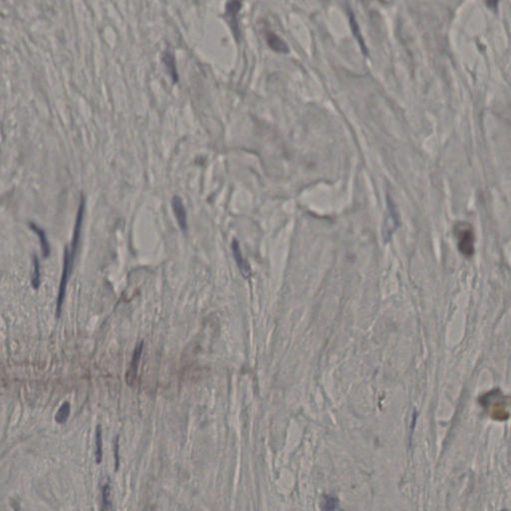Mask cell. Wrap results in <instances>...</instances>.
Returning a JSON list of instances; mask_svg holds the SVG:
<instances>
[{"label": "cell", "mask_w": 511, "mask_h": 511, "mask_svg": "<svg viewBox=\"0 0 511 511\" xmlns=\"http://www.w3.org/2000/svg\"><path fill=\"white\" fill-rule=\"evenodd\" d=\"M163 62H164L165 68L171 76L172 80L175 83L178 82L179 75L177 72L176 61H175L173 53L170 52L169 49L166 50L164 54H163Z\"/></svg>", "instance_id": "obj_7"}, {"label": "cell", "mask_w": 511, "mask_h": 511, "mask_svg": "<svg viewBox=\"0 0 511 511\" xmlns=\"http://www.w3.org/2000/svg\"><path fill=\"white\" fill-rule=\"evenodd\" d=\"M266 41L267 45L271 48L273 52L277 53H282V54H286L289 53V46L287 43L283 40L280 36H277L275 32L271 31H266Z\"/></svg>", "instance_id": "obj_6"}, {"label": "cell", "mask_w": 511, "mask_h": 511, "mask_svg": "<svg viewBox=\"0 0 511 511\" xmlns=\"http://www.w3.org/2000/svg\"><path fill=\"white\" fill-rule=\"evenodd\" d=\"M232 253H233L235 262H236L242 276L245 278H250L252 276L250 264L248 263L247 260L242 254L240 245H239V242L236 239H234L233 242H232Z\"/></svg>", "instance_id": "obj_3"}, {"label": "cell", "mask_w": 511, "mask_h": 511, "mask_svg": "<svg viewBox=\"0 0 511 511\" xmlns=\"http://www.w3.org/2000/svg\"><path fill=\"white\" fill-rule=\"evenodd\" d=\"M242 6H243L242 0H229L227 8H226V16H227L228 22H229L230 27H231L237 40L240 39L241 32L238 18Z\"/></svg>", "instance_id": "obj_2"}, {"label": "cell", "mask_w": 511, "mask_h": 511, "mask_svg": "<svg viewBox=\"0 0 511 511\" xmlns=\"http://www.w3.org/2000/svg\"><path fill=\"white\" fill-rule=\"evenodd\" d=\"M69 414H70V404L68 402L62 404L61 409L57 411L56 416H55V420L59 423V425H63L68 420Z\"/></svg>", "instance_id": "obj_8"}, {"label": "cell", "mask_w": 511, "mask_h": 511, "mask_svg": "<svg viewBox=\"0 0 511 511\" xmlns=\"http://www.w3.org/2000/svg\"><path fill=\"white\" fill-rule=\"evenodd\" d=\"M499 0H487V6L490 8H496Z\"/></svg>", "instance_id": "obj_12"}, {"label": "cell", "mask_w": 511, "mask_h": 511, "mask_svg": "<svg viewBox=\"0 0 511 511\" xmlns=\"http://www.w3.org/2000/svg\"><path fill=\"white\" fill-rule=\"evenodd\" d=\"M172 208H173L174 215L177 219L179 227L184 233H186L188 229L187 212H186L183 201L178 196H174L172 199Z\"/></svg>", "instance_id": "obj_4"}, {"label": "cell", "mask_w": 511, "mask_h": 511, "mask_svg": "<svg viewBox=\"0 0 511 511\" xmlns=\"http://www.w3.org/2000/svg\"><path fill=\"white\" fill-rule=\"evenodd\" d=\"M36 268H34V277L32 280V285L36 289H38L39 284H40V270H39V264L38 261H36Z\"/></svg>", "instance_id": "obj_11"}, {"label": "cell", "mask_w": 511, "mask_h": 511, "mask_svg": "<svg viewBox=\"0 0 511 511\" xmlns=\"http://www.w3.org/2000/svg\"><path fill=\"white\" fill-rule=\"evenodd\" d=\"M142 352H143V342L139 343V344L137 345L134 354H133L132 361H131L130 367L128 368L127 376H126V381H127L128 384H133L135 383Z\"/></svg>", "instance_id": "obj_5"}, {"label": "cell", "mask_w": 511, "mask_h": 511, "mask_svg": "<svg viewBox=\"0 0 511 511\" xmlns=\"http://www.w3.org/2000/svg\"><path fill=\"white\" fill-rule=\"evenodd\" d=\"M31 228L38 233L39 240H40L41 245H42L43 252H45V256H47L49 254V246H48L47 240H46L45 232L40 228L36 227V225H31Z\"/></svg>", "instance_id": "obj_10"}, {"label": "cell", "mask_w": 511, "mask_h": 511, "mask_svg": "<svg viewBox=\"0 0 511 511\" xmlns=\"http://www.w3.org/2000/svg\"><path fill=\"white\" fill-rule=\"evenodd\" d=\"M453 233L457 240V248L460 254L466 258L473 257L475 235L473 226L467 222H457L453 227Z\"/></svg>", "instance_id": "obj_1"}, {"label": "cell", "mask_w": 511, "mask_h": 511, "mask_svg": "<svg viewBox=\"0 0 511 511\" xmlns=\"http://www.w3.org/2000/svg\"><path fill=\"white\" fill-rule=\"evenodd\" d=\"M102 432H101V427L100 425H98L97 430H96V450H95V457H96V462L97 464H100L101 460H102Z\"/></svg>", "instance_id": "obj_9"}]
</instances>
